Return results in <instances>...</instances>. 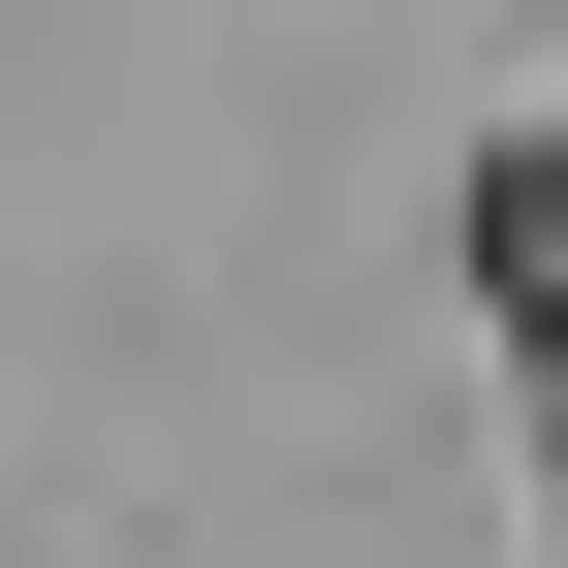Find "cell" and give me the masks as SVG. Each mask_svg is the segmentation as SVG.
I'll return each instance as SVG.
<instances>
[{
	"mask_svg": "<svg viewBox=\"0 0 568 568\" xmlns=\"http://www.w3.org/2000/svg\"><path fill=\"white\" fill-rule=\"evenodd\" d=\"M474 284H506V347H568V126L474 159Z\"/></svg>",
	"mask_w": 568,
	"mask_h": 568,
	"instance_id": "obj_1",
	"label": "cell"
}]
</instances>
